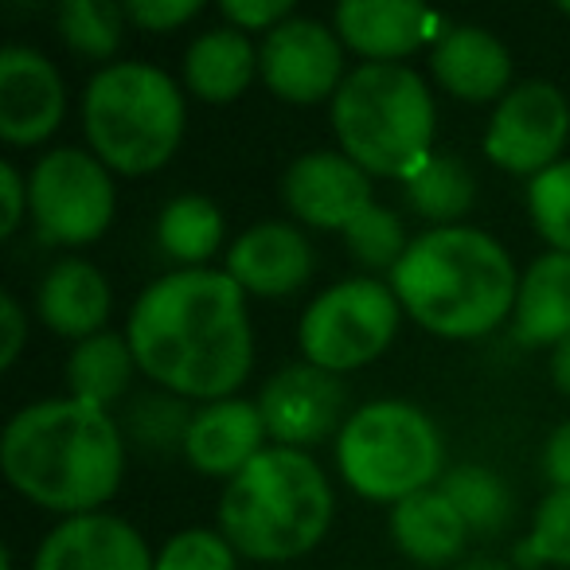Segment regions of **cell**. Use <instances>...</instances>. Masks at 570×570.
<instances>
[{
	"label": "cell",
	"instance_id": "f35d334b",
	"mask_svg": "<svg viewBox=\"0 0 570 570\" xmlns=\"http://www.w3.org/2000/svg\"><path fill=\"white\" fill-rule=\"evenodd\" d=\"M551 380L562 395H570V336L551 352Z\"/></svg>",
	"mask_w": 570,
	"mask_h": 570
},
{
	"label": "cell",
	"instance_id": "4dcf8cb0",
	"mask_svg": "<svg viewBox=\"0 0 570 570\" xmlns=\"http://www.w3.org/2000/svg\"><path fill=\"white\" fill-rule=\"evenodd\" d=\"M344 243H348L352 258L367 269H395L406 254V230H403V219H399L391 207L383 204H372L348 230H344Z\"/></svg>",
	"mask_w": 570,
	"mask_h": 570
},
{
	"label": "cell",
	"instance_id": "603a6c76",
	"mask_svg": "<svg viewBox=\"0 0 570 570\" xmlns=\"http://www.w3.org/2000/svg\"><path fill=\"white\" fill-rule=\"evenodd\" d=\"M180 71L188 95H196L199 102L227 106L235 98H243L254 75H258V48H254L246 32L219 24L188 43Z\"/></svg>",
	"mask_w": 570,
	"mask_h": 570
},
{
	"label": "cell",
	"instance_id": "74e56055",
	"mask_svg": "<svg viewBox=\"0 0 570 570\" xmlns=\"http://www.w3.org/2000/svg\"><path fill=\"white\" fill-rule=\"evenodd\" d=\"M543 473L551 489H570V422H562L543 450Z\"/></svg>",
	"mask_w": 570,
	"mask_h": 570
},
{
	"label": "cell",
	"instance_id": "5b68a950",
	"mask_svg": "<svg viewBox=\"0 0 570 570\" xmlns=\"http://www.w3.org/2000/svg\"><path fill=\"white\" fill-rule=\"evenodd\" d=\"M434 95L406 63H360L333 98L341 153L367 176L406 184L434 157Z\"/></svg>",
	"mask_w": 570,
	"mask_h": 570
},
{
	"label": "cell",
	"instance_id": "ffe728a7",
	"mask_svg": "<svg viewBox=\"0 0 570 570\" xmlns=\"http://www.w3.org/2000/svg\"><path fill=\"white\" fill-rule=\"evenodd\" d=\"M36 313L56 336L82 344L90 336L106 333L102 325L110 317V282H106L95 262L63 258L40 282Z\"/></svg>",
	"mask_w": 570,
	"mask_h": 570
},
{
	"label": "cell",
	"instance_id": "5bb4252c",
	"mask_svg": "<svg viewBox=\"0 0 570 570\" xmlns=\"http://www.w3.org/2000/svg\"><path fill=\"white\" fill-rule=\"evenodd\" d=\"M67 82L48 56L32 48L0 51V137L17 149L40 145L63 126Z\"/></svg>",
	"mask_w": 570,
	"mask_h": 570
},
{
	"label": "cell",
	"instance_id": "9c48e42d",
	"mask_svg": "<svg viewBox=\"0 0 570 570\" xmlns=\"http://www.w3.org/2000/svg\"><path fill=\"white\" fill-rule=\"evenodd\" d=\"M32 223L56 246H87L114 223L110 168L87 149H51L28 176Z\"/></svg>",
	"mask_w": 570,
	"mask_h": 570
},
{
	"label": "cell",
	"instance_id": "d6986e66",
	"mask_svg": "<svg viewBox=\"0 0 570 570\" xmlns=\"http://www.w3.org/2000/svg\"><path fill=\"white\" fill-rule=\"evenodd\" d=\"M430 71H434L438 87L461 102H500L512 82V56L489 28L453 24L438 40Z\"/></svg>",
	"mask_w": 570,
	"mask_h": 570
},
{
	"label": "cell",
	"instance_id": "d4e9b609",
	"mask_svg": "<svg viewBox=\"0 0 570 570\" xmlns=\"http://www.w3.org/2000/svg\"><path fill=\"white\" fill-rule=\"evenodd\" d=\"M223 243V212L207 196H176L157 219V246L180 269H204Z\"/></svg>",
	"mask_w": 570,
	"mask_h": 570
},
{
	"label": "cell",
	"instance_id": "60d3db41",
	"mask_svg": "<svg viewBox=\"0 0 570 570\" xmlns=\"http://www.w3.org/2000/svg\"><path fill=\"white\" fill-rule=\"evenodd\" d=\"M562 12H567V17H570V4H562Z\"/></svg>",
	"mask_w": 570,
	"mask_h": 570
},
{
	"label": "cell",
	"instance_id": "f1b7e54d",
	"mask_svg": "<svg viewBox=\"0 0 570 570\" xmlns=\"http://www.w3.org/2000/svg\"><path fill=\"white\" fill-rule=\"evenodd\" d=\"M191 406L188 399L180 395H145L134 403L126 419V430L141 450H153V453H173L180 450L184 453V438H188V426H191Z\"/></svg>",
	"mask_w": 570,
	"mask_h": 570
},
{
	"label": "cell",
	"instance_id": "f546056e",
	"mask_svg": "<svg viewBox=\"0 0 570 570\" xmlns=\"http://www.w3.org/2000/svg\"><path fill=\"white\" fill-rule=\"evenodd\" d=\"M515 562L531 567H567L570 570V489H551L539 504L528 539L515 547Z\"/></svg>",
	"mask_w": 570,
	"mask_h": 570
},
{
	"label": "cell",
	"instance_id": "e575fe53",
	"mask_svg": "<svg viewBox=\"0 0 570 570\" xmlns=\"http://www.w3.org/2000/svg\"><path fill=\"white\" fill-rule=\"evenodd\" d=\"M223 24L238 28V32H274L277 24L294 17V4L289 0H227L219 4Z\"/></svg>",
	"mask_w": 570,
	"mask_h": 570
},
{
	"label": "cell",
	"instance_id": "7c38bea8",
	"mask_svg": "<svg viewBox=\"0 0 570 570\" xmlns=\"http://www.w3.org/2000/svg\"><path fill=\"white\" fill-rule=\"evenodd\" d=\"M258 411L266 422V434L285 450H309L325 438H336L344 430V406L348 387L341 375L313 364H289L274 372L258 391Z\"/></svg>",
	"mask_w": 570,
	"mask_h": 570
},
{
	"label": "cell",
	"instance_id": "7402d4cb",
	"mask_svg": "<svg viewBox=\"0 0 570 570\" xmlns=\"http://www.w3.org/2000/svg\"><path fill=\"white\" fill-rule=\"evenodd\" d=\"M469 523L450 504L442 489L414 492L391 508V539L395 547L419 567H450L465 554L469 547Z\"/></svg>",
	"mask_w": 570,
	"mask_h": 570
},
{
	"label": "cell",
	"instance_id": "d6a6232c",
	"mask_svg": "<svg viewBox=\"0 0 570 570\" xmlns=\"http://www.w3.org/2000/svg\"><path fill=\"white\" fill-rule=\"evenodd\" d=\"M238 551L227 543L223 531L188 528L176 531L157 554V570H235Z\"/></svg>",
	"mask_w": 570,
	"mask_h": 570
},
{
	"label": "cell",
	"instance_id": "30bf717a",
	"mask_svg": "<svg viewBox=\"0 0 570 570\" xmlns=\"http://www.w3.org/2000/svg\"><path fill=\"white\" fill-rule=\"evenodd\" d=\"M570 137V102L554 82H520L492 110L484 129V157L512 176L547 173L559 165Z\"/></svg>",
	"mask_w": 570,
	"mask_h": 570
},
{
	"label": "cell",
	"instance_id": "2e32d148",
	"mask_svg": "<svg viewBox=\"0 0 570 570\" xmlns=\"http://www.w3.org/2000/svg\"><path fill=\"white\" fill-rule=\"evenodd\" d=\"M32 570H157V559L129 520L90 512L51 528Z\"/></svg>",
	"mask_w": 570,
	"mask_h": 570
},
{
	"label": "cell",
	"instance_id": "ba28073f",
	"mask_svg": "<svg viewBox=\"0 0 570 570\" xmlns=\"http://www.w3.org/2000/svg\"><path fill=\"white\" fill-rule=\"evenodd\" d=\"M399 321H403V305L391 282L348 277V282L328 285L302 313L297 344H302L305 364L344 375L380 360L395 341Z\"/></svg>",
	"mask_w": 570,
	"mask_h": 570
},
{
	"label": "cell",
	"instance_id": "6da1fadb",
	"mask_svg": "<svg viewBox=\"0 0 570 570\" xmlns=\"http://www.w3.org/2000/svg\"><path fill=\"white\" fill-rule=\"evenodd\" d=\"M137 372L168 395L219 403L254 367L246 294L227 269H176L153 282L129 313Z\"/></svg>",
	"mask_w": 570,
	"mask_h": 570
},
{
	"label": "cell",
	"instance_id": "cb8c5ba5",
	"mask_svg": "<svg viewBox=\"0 0 570 570\" xmlns=\"http://www.w3.org/2000/svg\"><path fill=\"white\" fill-rule=\"evenodd\" d=\"M134 372H137L134 348L118 333L90 336V341L75 344V352L67 356V387H71V399L102 406V411H110L118 399H126Z\"/></svg>",
	"mask_w": 570,
	"mask_h": 570
},
{
	"label": "cell",
	"instance_id": "4316f807",
	"mask_svg": "<svg viewBox=\"0 0 570 570\" xmlns=\"http://www.w3.org/2000/svg\"><path fill=\"white\" fill-rule=\"evenodd\" d=\"M473 173L458 157H445V153H434L406 180V207L414 215H422V219H430L434 227H458V219L473 207Z\"/></svg>",
	"mask_w": 570,
	"mask_h": 570
},
{
	"label": "cell",
	"instance_id": "44dd1931",
	"mask_svg": "<svg viewBox=\"0 0 570 570\" xmlns=\"http://www.w3.org/2000/svg\"><path fill=\"white\" fill-rule=\"evenodd\" d=\"M570 336V254L547 250L520 274L512 341L520 348H559Z\"/></svg>",
	"mask_w": 570,
	"mask_h": 570
},
{
	"label": "cell",
	"instance_id": "83f0119b",
	"mask_svg": "<svg viewBox=\"0 0 570 570\" xmlns=\"http://www.w3.org/2000/svg\"><path fill=\"white\" fill-rule=\"evenodd\" d=\"M56 24L71 51L87 59H114L121 48L126 12L121 4H106V0H67L56 12Z\"/></svg>",
	"mask_w": 570,
	"mask_h": 570
},
{
	"label": "cell",
	"instance_id": "484cf974",
	"mask_svg": "<svg viewBox=\"0 0 570 570\" xmlns=\"http://www.w3.org/2000/svg\"><path fill=\"white\" fill-rule=\"evenodd\" d=\"M438 489L450 497V504L458 508L461 520L469 523V531H473L476 539L500 535L515 515L512 489H508V484L484 465L445 469V476L438 481Z\"/></svg>",
	"mask_w": 570,
	"mask_h": 570
},
{
	"label": "cell",
	"instance_id": "7a4b0ae2",
	"mask_svg": "<svg viewBox=\"0 0 570 570\" xmlns=\"http://www.w3.org/2000/svg\"><path fill=\"white\" fill-rule=\"evenodd\" d=\"M0 469L36 508L90 515L114 500L126 476V438L102 406L43 399L12 414L0 438Z\"/></svg>",
	"mask_w": 570,
	"mask_h": 570
},
{
	"label": "cell",
	"instance_id": "8992f818",
	"mask_svg": "<svg viewBox=\"0 0 570 570\" xmlns=\"http://www.w3.org/2000/svg\"><path fill=\"white\" fill-rule=\"evenodd\" d=\"M82 134L110 173L149 176L184 141V95L153 63H110L82 90Z\"/></svg>",
	"mask_w": 570,
	"mask_h": 570
},
{
	"label": "cell",
	"instance_id": "277c9868",
	"mask_svg": "<svg viewBox=\"0 0 570 570\" xmlns=\"http://www.w3.org/2000/svg\"><path fill=\"white\" fill-rule=\"evenodd\" d=\"M333 523V484L305 450L266 445L219 497V531L243 559L309 554Z\"/></svg>",
	"mask_w": 570,
	"mask_h": 570
},
{
	"label": "cell",
	"instance_id": "4fadbf2b",
	"mask_svg": "<svg viewBox=\"0 0 570 570\" xmlns=\"http://www.w3.org/2000/svg\"><path fill=\"white\" fill-rule=\"evenodd\" d=\"M282 199L313 230H348L372 199V176L336 149L302 153L282 176Z\"/></svg>",
	"mask_w": 570,
	"mask_h": 570
},
{
	"label": "cell",
	"instance_id": "ac0fdd59",
	"mask_svg": "<svg viewBox=\"0 0 570 570\" xmlns=\"http://www.w3.org/2000/svg\"><path fill=\"white\" fill-rule=\"evenodd\" d=\"M313 246L289 223H258L243 230L227 250V274L243 294L254 297H289L313 277Z\"/></svg>",
	"mask_w": 570,
	"mask_h": 570
},
{
	"label": "cell",
	"instance_id": "8fae6325",
	"mask_svg": "<svg viewBox=\"0 0 570 570\" xmlns=\"http://www.w3.org/2000/svg\"><path fill=\"white\" fill-rule=\"evenodd\" d=\"M258 75L282 102L317 106L333 102L344 87V43L328 24L313 17H289L266 32L258 48Z\"/></svg>",
	"mask_w": 570,
	"mask_h": 570
},
{
	"label": "cell",
	"instance_id": "ab89813d",
	"mask_svg": "<svg viewBox=\"0 0 570 570\" xmlns=\"http://www.w3.org/2000/svg\"><path fill=\"white\" fill-rule=\"evenodd\" d=\"M461 570H508L500 559H473V562H465Z\"/></svg>",
	"mask_w": 570,
	"mask_h": 570
},
{
	"label": "cell",
	"instance_id": "9a60e30c",
	"mask_svg": "<svg viewBox=\"0 0 570 570\" xmlns=\"http://www.w3.org/2000/svg\"><path fill=\"white\" fill-rule=\"evenodd\" d=\"M453 24L414 0H348L333 12V32L367 63H399L426 43L442 40Z\"/></svg>",
	"mask_w": 570,
	"mask_h": 570
},
{
	"label": "cell",
	"instance_id": "d590c367",
	"mask_svg": "<svg viewBox=\"0 0 570 570\" xmlns=\"http://www.w3.org/2000/svg\"><path fill=\"white\" fill-rule=\"evenodd\" d=\"M0 199H4V215H0V238L17 235V227L24 223V215L32 212V199H28V180L17 173L12 160L0 165Z\"/></svg>",
	"mask_w": 570,
	"mask_h": 570
},
{
	"label": "cell",
	"instance_id": "e0dca14e",
	"mask_svg": "<svg viewBox=\"0 0 570 570\" xmlns=\"http://www.w3.org/2000/svg\"><path fill=\"white\" fill-rule=\"evenodd\" d=\"M266 422L258 403L250 399H219L204 403L191 414L188 438H184V458L196 473L235 481L262 450H266Z\"/></svg>",
	"mask_w": 570,
	"mask_h": 570
},
{
	"label": "cell",
	"instance_id": "1f68e13d",
	"mask_svg": "<svg viewBox=\"0 0 570 570\" xmlns=\"http://www.w3.org/2000/svg\"><path fill=\"white\" fill-rule=\"evenodd\" d=\"M528 212L551 250L570 254V160H559L528 184Z\"/></svg>",
	"mask_w": 570,
	"mask_h": 570
},
{
	"label": "cell",
	"instance_id": "3957f363",
	"mask_svg": "<svg viewBox=\"0 0 570 570\" xmlns=\"http://www.w3.org/2000/svg\"><path fill=\"white\" fill-rule=\"evenodd\" d=\"M403 313L445 341H476L512 321L520 274L512 254L476 227H430L391 269Z\"/></svg>",
	"mask_w": 570,
	"mask_h": 570
},
{
	"label": "cell",
	"instance_id": "52a82bcc",
	"mask_svg": "<svg viewBox=\"0 0 570 570\" xmlns=\"http://www.w3.org/2000/svg\"><path fill=\"white\" fill-rule=\"evenodd\" d=\"M336 465L352 492L395 508L445 476V445L434 419L403 399L356 406L336 434Z\"/></svg>",
	"mask_w": 570,
	"mask_h": 570
},
{
	"label": "cell",
	"instance_id": "8d00e7d4",
	"mask_svg": "<svg viewBox=\"0 0 570 570\" xmlns=\"http://www.w3.org/2000/svg\"><path fill=\"white\" fill-rule=\"evenodd\" d=\"M28 344V313L12 294L0 297V367L9 372Z\"/></svg>",
	"mask_w": 570,
	"mask_h": 570
},
{
	"label": "cell",
	"instance_id": "836d02e7",
	"mask_svg": "<svg viewBox=\"0 0 570 570\" xmlns=\"http://www.w3.org/2000/svg\"><path fill=\"white\" fill-rule=\"evenodd\" d=\"M129 24L145 28V32H176L180 24L196 20L204 12L199 0H129L121 4Z\"/></svg>",
	"mask_w": 570,
	"mask_h": 570
}]
</instances>
